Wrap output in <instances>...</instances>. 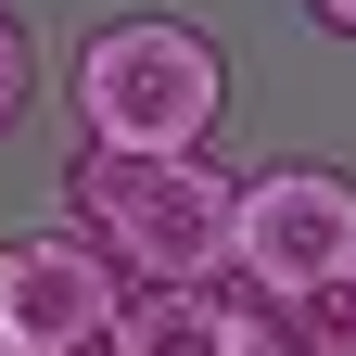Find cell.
I'll list each match as a JSON object with an SVG mask.
<instances>
[{
  "label": "cell",
  "instance_id": "cell-4",
  "mask_svg": "<svg viewBox=\"0 0 356 356\" xmlns=\"http://www.w3.org/2000/svg\"><path fill=\"white\" fill-rule=\"evenodd\" d=\"M115 305H127V267L102 254V229L51 216V229L0 242V343H13V356H51V343L115 331Z\"/></svg>",
  "mask_w": 356,
  "mask_h": 356
},
{
  "label": "cell",
  "instance_id": "cell-8",
  "mask_svg": "<svg viewBox=\"0 0 356 356\" xmlns=\"http://www.w3.org/2000/svg\"><path fill=\"white\" fill-rule=\"evenodd\" d=\"M305 13H318V26H331V38H356V0H305Z\"/></svg>",
  "mask_w": 356,
  "mask_h": 356
},
{
  "label": "cell",
  "instance_id": "cell-2",
  "mask_svg": "<svg viewBox=\"0 0 356 356\" xmlns=\"http://www.w3.org/2000/svg\"><path fill=\"white\" fill-rule=\"evenodd\" d=\"M76 127L89 140H153V153H204L229 115V51L191 13H102L76 38Z\"/></svg>",
  "mask_w": 356,
  "mask_h": 356
},
{
  "label": "cell",
  "instance_id": "cell-9",
  "mask_svg": "<svg viewBox=\"0 0 356 356\" xmlns=\"http://www.w3.org/2000/svg\"><path fill=\"white\" fill-rule=\"evenodd\" d=\"M51 356H127V343H115V331H89V343H51Z\"/></svg>",
  "mask_w": 356,
  "mask_h": 356
},
{
  "label": "cell",
  "instance_id": "cell-5",
  "mask_svg": "<svg viewBox=\"0 0 356 356\" xmlns=\"http://www.w3.org/2000/svg\"><path fill=\"white\" fill-rule=\"evenodd\" d=\"M115 343L127 356H280V305L242 267H216V280H127Z\"/></svg>",
  "mask_w": 356,
  "mask_h": 356
},
{
  "label": "cell",
  "instance_id": "cell-3",
  "mask_svg": "<svg viewBox=\"0 0 356 356\" xmlns=\"http://www.w3.org/2000/svg\"><path fill=\"white\" fill-rule=\"evenodd\" d=\"M229 267H242L267 305L343 280V267H356V178H343V165H254V178H242Z\"/></svg>",
  "mask_w": 356,
  "mask_h": 356
},
{
  "label": "cell",
  "instance_id": "cell-7",
  "mask_svg": "<svg viewBox=\"0 0 356 356\" xmlns=\"http://www.w3.org/2000/svg\"><path fill=\"white\" fill-rule=\"evenodd\" d=\"M38 115V51H26V26H13V0H0V140Z\"/></svg>",
  "mask_w": 356,
  "mask_h": 356
},
{
  "label": "cell",
  "instance_id": "cell-1",
  "mask_svg": "<svg viewBox=\"0 0 356 356\" xmlns=\"http://www.w3.org/2000/svg\"><path fill=\"white\" fill-rule=\"evenodd\" d=\"M64 216L102 229L127 280H216L242 229V178L204 153H153V140H76L64 153Z\"/></svg>",
  "mask_w": 356,
  "mask_h": 356
},
{
  "label": "cell",
  "instance_id": "cell-10",
  "mask_svg": "<svg viewBox=\"0 0 356 356\" xmlns=\"http://www.w3.org/2000/svg\"><path fill=\"white\" fill-rule=\"evenodd\" d=\"M0 356H13V343H0Z\"/></svg>",
  "mask_w": 356,
  "mask_h": 356
},
{
  "label": "cell",
  "instance_id": "cell-6",
  "mask_svg": "<svg viewBox=\"0 0 356 356\" xmlns=\"http://www.w3.org/2000/svg\"><path fill=\"white\" fill-rule=\"evenodd\" d=\"M280 356H356V267L318 293H280Z\"/></svg>",
  "mask_w": 356,
  "mask_h": 356
}]
</instances>
